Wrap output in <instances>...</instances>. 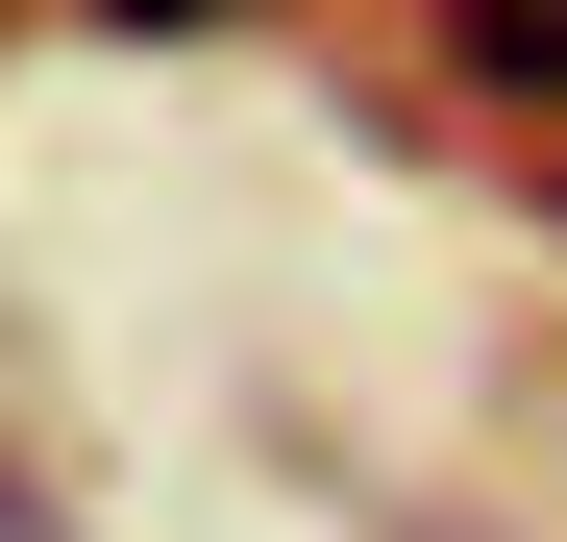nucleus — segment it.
<instances>
[{
  "instance_id": "1",
  "label": "nucleus",
  "mask_w": 567,
  "mask_h": 542,
  "mask_svg": "<svg viewBox=\"0 0 567 542\" xmlns=\"http://www.w3.org/2000/svg\"><path fill=\"white\" fill-rule=\"evenodd\" d=\"M444 50H468V100H543L567 124V0H444Z\"/></svg>"
}]
</instances>
